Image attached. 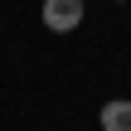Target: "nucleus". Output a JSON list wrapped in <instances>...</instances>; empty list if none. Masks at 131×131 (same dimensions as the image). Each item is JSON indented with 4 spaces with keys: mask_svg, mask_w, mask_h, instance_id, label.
<instances>
[{
    "mask_svg": "<svg viewBox=\"0 0 131 131\" xmlns=\"http://www.w3.org/2000/svg\"><path fill=\"white\" fill-rule=\"evenodd\" d=\"M83 10H88V0H44V24L53 34H73L83 24Z\"/></svg>",
    "mask_w": 131,
    "mask_h": 131,
    "instance_id": "1",
    "label": "nucleus"
},
{
    "mask_svg": "<svg viewBox=\"0 0 131 131\" xmlns=\"http://www.w3.org/2000/svg\"><path fill=\"white\" fill-rule=\"evenodd\" d=\"M97 122H102V131H131V102H122V97L102 102Z\"/></svg>",
    "mask_w": 131,
    "mask_h": 131,
    "instance_id": "2",
    "label": "nucleus"
}]
</instances>
